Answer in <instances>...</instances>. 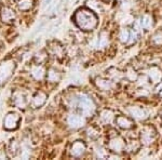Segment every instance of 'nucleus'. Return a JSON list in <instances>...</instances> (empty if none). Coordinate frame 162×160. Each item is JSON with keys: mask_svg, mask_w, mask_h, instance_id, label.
<instances>
[{"mask_svg": "<svg viewBox=\"0 0 162 160\" xmlns=\"http://www.w3.org/2000/svg\"><path fill=\"white\" fill-rule=\"evenodd\" d=\"M88 11L80 10L76 14V21L81 28L90 29L95 25V17L92 13H86Z\"/></svg>", "mask_w": 162, "mask_h": 160, "instance_id": "f257e3e1", "label": "nucleus"}, {"mask_svg": "<svg viewBox=\"0 0 162 160\" xmlns=\"http://www.w3.org/2000/svg\"><path fill=\"white\" fill-rule=\"evenodd\" d=\"M14 69V63L12 62H5L0 65V83L5 82L12 74Z\"/></svg>", "mask_w": 162, "mask_h": 160, "instance_id": "f03ea898", "label": "nucleus"}, {"mask_svg": "<svg viewBox=\"0 0 162 160\" xmlns=\"http://www.w3.org/2000/svg\"><path fill=\"white\" fill-rule=\"evenodd\" d=\"M20 120V117L17 116L16 114L10 113L5 116V120H3V127L7 130H13L17 127V123Z\"/></svg>", "mask_w": 162, "mask_h": 160, "instance_id": "7ed1b4c3", "label": "nucleus"}, {"mask_svg": "<svg viewBox=\"0 0 162 160\" xmlns=\"http://www.w3.org/2000/svg\"><path fill=\"white\" fill-rule=\"evenodd\" d=\"M0 17H1V20L2 22L5 23H11L12 21H14L15 19V13L12 9L10 8H2L1 9V12H0Z\"/></svg>", "mask_w": 162, "mask_h": 160, "instance_id": "20e7f679", "label": "nucleus"}, {"mask_svg": "<svg viewBox=\"0 0 162 160\" xmlns=\"http://www.w3.org/2000/svg\"><path fill=\"white\" fill-rule=\"evenodd\" d=\"M14 104L20 107V108H24L25 105H26V100H25L24 94L22 93H15L14 95Z\"/></svg>", "mask_w": 162, "mask_h": 160, "instance_id": "39448f33", "label": "nucleus"}, {"mask_svg": "<svg viewBox=\"0 0 162 160\" xmlns=\"http://www.w3.org/2000/svg\"><path fill=\"white\" fill-rule=\"evenodd\" d=\"M44 101H46V95L40 92V93H38L37 95L32 99V105L38 107V106H41L42 104L44 103Z\"/></svg>", "mask_w": 162, "mask_h": 160, "instance_id": "423d86ee", "label": "nucleus"}, {"mask_svg": "<svg viewBox=\"0 0 162 160\" xmlns=\"http://www.w3.org/2000/svg\"><path fill=\"white\" fill-rule=\"evenodd\" d=\"M32 7V0H21L19 2V9L22 11H26Z\"/></svg>", "mask_w": 162, "mask_h": 160, "instance_id": "0eeeda50", "label": "nucleus"}, {"mask_svg": "<svg viewBox=\"0 0 162 160\" xmlns=\"http://www.w3.org/2000/svg\"><path fill=\"white\" fill-rule=\"evenodd\" d=\"M32 75L36 79H41L42 76H43V69L41 67H35L32 70Z\"/></svg>", "mask_w": 162, "mask_h": 160, "instance_id": "6e6552de", "label": "nucleus"}, {"mask_svg": "<svg viewBox=\"0 0 162 160\" xmlns=\"http://www.w3.org/2000/svg\"><path fill=\"white\" fill-rule=\"evenodd\" d=\"M83 153V145H81L80 143H76L73 147V154L75 156H78L80 154Z\"/></svg>", "mask_w": 162, "mask_h": 160, "instance_id": "1a4fd4ad", "label": "nucleus"}, {"mask_svg": "<svg viewBox=\"0 0 162 160\" xmlns=\"http://www.w3.org/2000/svg\"><path fill=\"white\" fill-rule=\"evenodd\" d=\"M48 78H49L50 81L54 82V81H56V80H59V74H57V72H55L54 69H51L50 73H49V75H48Z\"/></svg>", "mask_w": 162, "mask_h": 160, "instance_id": "9d476101", "label": "nucleus"}, {"mask_svg": "<svg viewBox=\"0 0 162 160\" xmlns=\"http://www.w3.org/2000/svg\"><path fill=\"white\" fill-rule=\"evenodd\" d=\"M68 123L70 124L71 127L77 128V127L79 126V123H80V119H79L77 116H71L70 118L68 119Z\"/></svg>", "mask_w": 162, "mask_h": 160, "instance_id": "9b49d317", "label": "nucleus"}, {"mask_svg": "<svg viewBox=\"0 0 162 160\" xmlns=\"http://www.w3.org/2000/svg\"><path fill=\"white\" fill-rule=\"evenodd\" d=\"M51 2H52V0H44V1H43V7H46V5H50Z\"/></svg>", "mask_w": 162, "mask_h": 160, "instance_id": "f8f14e48", "label": "nucleus"}, {"mask_svg": "<svg viewBox=\"0 0 162 160\" xmlns=\"http://www.w3.org/2000/svg\"><path fill=\"white\" fill-rule=\"evenodd\" d=\"M67 1H69V0H67Z\"/></svg>", "mask_w": 162, "mask_h": 160, "instance_id": "ddd939ff", "label": "nucleus"}]
</instances>
